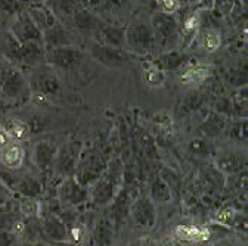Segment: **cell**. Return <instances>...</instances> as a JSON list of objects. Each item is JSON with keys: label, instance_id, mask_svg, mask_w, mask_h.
I'll list each match as a JSON object with an SVG mask.
<instances>
[{"label": "cell", "instance_id": "obj_10", "mask_svg": "<svg viewBox=\"0 0 248 246\" xmlns=\"http://www.w3.org/2000/svg\"><path fill=\"white\" fill-rule=\"evenodd\" d=\"M89 53L96 62L108 68H124L133 60V55L129 50L105 46L95 40H92L89 44Z\"/></svg>", "mask_w": 248, "mask_h": 246}, {"label": "cell", "instance_id": "obj_22", "mask_svg": "<svg viewBox=\"0 0 248 246\" xmlns=\"http://www.w3.org/2000/svg\"><path fill=\"white\" fill-rule=\"evenodd\" d=\"M28 14V16L31 18L37 28L40 31H46L47 28L53 27L56 22H59L55 16V14L50 11V8L45 3V2H40V3H34V5H30L25 11Z\"/></svg>", "mask_w": 248, "mask_h": 246}, {"label": "cell", "instance_id": "obj_35", "mask_svg": "<svg viewBox=\"0 0 248 246\" xmlns=\"http://www.w3.org/2000/svg\"><path fill=\"white\" fill-rule=\"evenodd\" d=\"M19 0H0V11L5 14H18Z\"/></svg>", "mask_w": 248, "mask_h": 246}, {"label": "cell", "instance_id": "obj_15", "mask_svg": "<svg viewBox=\"0 0 248 246\" xmlns=\"http://www.w3.org/2000/svg\"><path fill=\"white\" fill-rule=\"evenodd\" d=\"M102 24H104V21L101 19V16L98 14L80 6L77 9V12L74 14V16L71 18L68 28H71L76 34L93 37Z\"/></svg>", "mask_w": 248, "mask_h": 246}, {"label": "cell", "instance_id": "obj_23", "mask_svg": "<svg viewBox=\"0 0 248 246\" xmlns=\"http://www.w3.org/2000/svg\"><path fill=\"white\" fill-rule=\"evenodd\" d=\"M146 195L151 198V201L155 205H158V203L164 205L173 199V190L161 178V175H152L148 180V193Z\"/></svg>", "mask_w": 248, "mask_h": 246}, {"label": "cell", "instance_id": "obj_17", "mask_svg": "<svg viewBox=\"0 0 248 246\" xmlns=\"http://www.w3.org/2000/svg\"><path fill=\"white\" fill-rule=\"evenodd\" d=\"M43 242H68V229L58 214H40Z\"/></svg>", "mask_w": 248, "mask_h": 246}, {"label": "cell", "instance_id": "obj_6", "mask_svg": "<svg viewBox=\"0 0 248 246\" xmlns=\"http://www.w3.org/2000/svg\"><path fill=\"white\" fill-rule=\"evenodd\" d=\"M126 47L133 55H148L157 47L149 22L135 21L126 28Z\"/></svg>", "mask_w": 248, "mask_h": 246}, {"label": "cell", "instance_id": "obj_20", "mask_svg": "<svg viewBox=\"0 0 248 246\" xmlns=\"http://www.w3.org/2000/svg\"><path fill=\"white\" fill-rule=\"evenodd\" d=\"M45 58H46V49L42 43L36 42H30V43H21L16 58V62H21L30 68L37 67L40 64H45Z\"/></svg>", "mask_w": 248, "mask_h": 246}, {"label": "cell", "instance_id": "obj_29", "mask_svg": "<svg viewBox=\"0 0 248 246\" xmlns=\"http://www.w3.org/2000/svg\"><path fill=\"white\" fill-rule=\"evenodd\" d=\"M220 43H222V37H220V33L217 31L216 28H205L204 33L201 36V44L202 47L207 50V52H214L220 47Z\"/></svg>", "mask_w": 248, "mask_h": 246}, {"label": "cell", "instance_id": "obj_37", "mask_svg": "<svg viewBox=\"0 0 248 246\" xmlns=\"http://www.w3.org/2000/svg\"><path fill=\"white\" fill-rule=\"evenodd\" d=\"M8 201H11V190L0 181V206L5 205Z\"/></svg>", "mask_w": 248, "mask_h": 246}, {"label": "cell", "instance_id": "obj_5", "mask_svg": "<svg viewBox=\"0 0 248 246\" xmlns=\"http://www.w3.org/2000/svg\"><path fill=\"white\" fill-rule=\"evenodd\" d=\"M81 152L83 143L80 140H68L58 146L52 165V173L61 180L67 177H74Z\"/></svg>", "mask_w": 248, "mask_h": 246}, {"label": "cell", "instance_id": "obj_32", "mask_svg": "<svg viewBox=\"0 0 248 246\" xmlns=\"http://www.w3.org/2000/svg\"><path fill=\"white\" fill-rule=\"evenodd\" d=\"M0 246H19V236L9 230H0Z\"/></svg>", "mask_w": 248, "mask_h": 246}, {"label": "cell", "instance_id": "obj_13", "mask_svg": "<svg viewBox=\"0 0 248 246\" xmlns=\"http://www.w3.org/2000/svg\"><path fill=\"white\" fill-rule=\"evenodd\" d=\"M19 43H30L36 42L43 44V33L37 28V25L31 21L28 14L25 11L18 12L9 31Z\"/></svg>", "mask_w": 248, "mask_h": 246}, {"label": "cell", "instance_id": "obj_25", "mask_svg": "<svg viewBox=\"0 0 248 246\" xmlns=\"http://www.w3.org/2000/svg\"><path fill=\"white\" fill-rule=\"evenodd\" d=\"M225 127H226V118L213 111L202 119L197 130L205 139H216L225 131Z\"/></svg>", "mask_w": 248, "mask_h": 246}, {"label": "cell", "instance_id": "obj_4", "mask_svg": "<svg viewBox=\"0 0 248 246\" xmlns=\"http://www.w3.org/2000/svg\"><path fill=\"white\" fill-rule=\"evenodd\" d=\"M108 162L109 159L107 158V155L102 150L92 149L89 152H84L83 149L74 177L83 184V186L90 188L92 184L102 175Z\"/></svg>", "mask_w": 248, "mask_h": 246}, {"label": "cell", "instance_id": "obj_38", "mask_svg": "<svg viewBox=\"0 0 248 246\" xmlns=\"http://www.w3.org/2000/svg\"><path fill=\"white\" fill-rule=\"evenodd\" d=\"M40 2H45V0H19V3H25V5H34V3H40Z\"/></svg>", "mask_w": 248, "mask_h": 246}, {"label": "cell", "instance_id": "obj_18", "mask_svg": "<svg viewBox=\"0 0 248 246\" xmlns=\"http://www.w3.org/2000/svg\"><path fill=\"white\" fill-rule=\"evenodd\" d=\"M92 40H95L105 46H111V47H117V49H126V27L104 22Z\"/></svg>", "mask_w": 248, "mask_h": 246}, {"label": "cell", "instance_id": "obj_34", "mask_svg": "<svg viewBox=\"0 0 248 246\" xmlns=\"http://www.w3.org/2000/svg\"><path fill=\"white\" fill-rule=\"evenodd\" d=\"M80 5L84 8V9H89L92 12H98L99 9H104L105 8V0H78Z\"/></svg>", "mask_w": 248, "mask_h": 246}, {"label": "cell", "instance_id": "obj_21", "mask_svg": "<svg viewBox=\"0 0 248 246\" xmlns=\"http://www.w3.org/2000/svg\"><path fill=\"white\" fill-rule=\"evenodd\" d=\"M25 150L19 142H8L0 147V164L8 170H18L22 167Z\"/></svg>", "mask_w": 248, "mask_h": 246}, {"label": "cell", "instance_id": "obj_24", "mask_svg": "<svg viewBox=\"0 0 248 246\" xmlns=\"http://www.w3.org/2000/svg\"><path fill=\"white\" fill-rule=\"evenodd\" d=\"M45 3L55 14L56 19L67 27L74 14L77 12V9L81 6L78 0H45Z\"/></svg>", "mask_w": 248, "mask_h": 246}, {"label": "cell", "instance_id": "obj_31", "mask_svg": "<svg viewBox=\"0 0 248 246\" xmlns=\"http://www.w3.org/2000/svg\"><path fill=\"white\" fill-rule=\"evenodd\" d=\"M189 150L192 153H195V155L207 157L208 153H210V143L205 139H194L189 143Z\"/></svg>", "mask_w": 248, "mask_h": 246}, {"label": "cell", "instance_id": "obj_11", "mask_svg": "<svg viewBox=\"0 0 248 246\" xmlns=\"http://www.w3.org/2000/svg\"><path fill=\"white\" fill-rule=\"evenodd\" d=\"M129 215L138 227L146 230L154 229V226L157 224V205L146 193H142L133 198L129 208Z\"/></svg>", "mask_w": 248, "mask_h": 246}, {"label": "cell", "instance_id": "obj_33", "mask_svg": "<svg viewBox=\"0 0 248 246\" xmlns=\"http://www.w3.org/2000/svg\"><path fill=\"white\" fill-rule=\"evenodd\" d=\"M232 6H233L232 0H214V3H213V9L220 16L228 15L232 11Z\"/></svg>", "mask_w": 248, "mask_h": 246}, {"label": "cell", "instance_id": "obj_27", "mask_svg": "<svg viewBox=\"0 0 248 246\" xmlns=\"http://www.w3.org/2000/svg\"><path fill=\"white\" fill-rule=\"evenodd\" d=\"M185 64V56L177 50H166L155 60L158 71H176Z\"/></svg>", "mask_w": 248, "mask_h": 246}, {"label": "cell", "instance_id": "obj_7", "mask_svg": "<svg viewBox=\"0 0 248 246\" xmlns=\"http://www.w3.org/2000/svg\"><path fill=\"white\" fill-rule=\"evenodd\" d=\"M151 28L155 36L157 46L171 50L173 44L179 37V22L173 14L158 11L151 16Z\"/></svg>", "mask_w": 248, "mask_h": 246}, {"label": "cell", "instance_id": "obj_9", "mask_svg": "<svg viewBox=\"0 0 248 246\" xmlns=\"http://www.w3.org/2000/svg\"><path fill=\"white\" fill-rule=\"evenodd\" d=\"M84 58L86 55L81 49H78V46L56 47L46 50L45 62L50 65L55 71L73 72L83 64Z\"/></svg>", "mask_w": 248, "mask_h": 246}, {"label": "cell", "instance_id": "obj_16", "mask_svg": "<svg viewBox=\"0 0 248 246\" xmlns=\"http://www.w3.org/2000/svg\"><path fill=\"white\" fill-rule=\"evenodd\" d=\"M56 149H58V145L52 137H43L39 142H36L31 158H33V165L40 173H47V171L52 173Z\"/></svg>", "mask_w": 248, "mask_h": 246}, {"label": "cell", "instance_id": "obj_2", "mask_svg": "<svg viewBox=\"0 0 248 246\" xmlns=\"http://www.w3.org/2000/svg\"><path fill=\"white\" fill-rule=\"evenodd\" d=\"M27 81L31 96L36 101L49 102L62 95V81L58 75V71H55L46 62L31 68L30 78Z\"/></svg>", "mask_w": 248, "mask_h": 246}, {"label": "cell", "instance_id": "obj_3", "mask_svg": "<svg viewBox=\"0 0 248 246\" xmlns=\"http://www.w3.org/2000/svg\"><path fill=\"white\" fill-rule=\"evenodd\" d=\"M0 181L11 190L27 199H39L43 195L42 181L31 173L18 170H0Z\"/></svg>", "mask_w": 248, "mask_h": 246}, {"label": "cell", "instance_id": "obj_14", "mask_svg": "<svg viewBox=\"0 0 248 246\" xmlns=\"http://www.w3.org/2000/svg\"><path fill=\"white\" fill-rule=\"evenodd\" d=\"M77 34L67 25L56 22L53 27L43 31V46L46 50L56 49V47H68V46H78Z\"/></svg>", "mask_w": 248, "mask_h": 246}, {"label": "cell", "instance_id": "obj_1", "mask_svg": "<svg viewBox=\"0 0 248 246\" xmlns=\"http://www.w3.org/2000/svg\"><path fill=\"white\" fill-rule=\"evenodd\" d=\"M126 181V168L120 158L109 159L102 175L89 188L90 201L89 203L98 208H105L111 205L118 192Z\"/></svg>", "mask_w": 248, "mask_h": 246}, {"label": "cell", "instance_id": "obj_28", "mask_svg": "<svg viewBox=\"0 0 248 246\" xmlns=\"http://www.w3.org/2000/svg\"><path fill=\"white\" fill-rule=\"evenodd\" d=\"M225 133L233 142H244L247 140V118H233L229 124L226 122Z\"/></svg>", "mask_w": 248, "mask_h": 246}, {"label": "cell", "instance_id": "obj_36", "mask_svg": "<svg viewBox=\"0 0 248 246\" xmlns=\"http://www.w3.org/2000/svg\"><path fill=\"white\" fill-rule=\"evenodd\" d=\"M130 0H105V8L107 11H111V12H117L120 9H123L126 5H129Z\"/></svg>", "mask_w": 248, "mask_h": 246}, {"label": "cell", "instance_id": "obj_30", "mask_svg": "<svg viewBox=\"0 0 248 246\" xmlns=\"http://www.w3.org/2000/svg\"><path fill=\"white\" fill-rule=\"evenodd\" d=\"M202 103H204V98L200 93H194V95L188 96V98L183 101V103H182V112H185V114L194 112L200 106H202Z\"/></svg>", "mask_w": 248, "mask_h": 246}, {"label": "cell", "instance_id": "obj_8", "mask_svg": "<svg viewBox=\"0 0 248 246\" xmlns=\"http://www.w3.org/2000/svg\"><path fill=\"white\" fill-rule=\"evenodd\" d=\"M56 201L62 208L67 209L81 208L90 201L89 188L83 186L76 177L62 178L56 188Z\"/></svg>", "mask_w": 248, "mask_h": 246}, {"label": "cell", "instance_id": "obj_26", "mask_svg": "<svg viewBox=\"0 0 248 246\" xmlns=\"http://www.w3.org/2000/svg\"><path fill=\"white\" fill-rule=\"evenodd\" d=\"M245 164H247L245 153L232 152V150L223 152L219 157V159H217V168H219V171L231 174V175L245 170Z\"/></svg>", "mask_w": 248, "mask_h": 246}, {"label": "cell", "instance_id": "obj_19", "mask_svg": "<svg viewBox=\"0 0 248 246\" xmlns=\"http://www.w3.org/2000/svg\"><path fill=\"white\" fill-rule=\"evenodd\" d=\"M114 232L115 227L112 220H109L108 217H101L89 234L87 246H112Z\"/></svg>", "mask_w": 248, "mask_h": 246}, {"label": "cell", "instance_id": "obj_12", "mask_svg": "<svg viewBox=\"0 0 248 246\" xmlns=\"http://www.w3.org/2000/svg\"><path fill=\"white\" fill-rule=\"evenodd\" d=\"M0 91H2V96L9 102L24 101L31 96L27 78L16 70H8L0 78Z\"/></svg>", "mask_w": 248, "mask_h": 246}]
</instances>
